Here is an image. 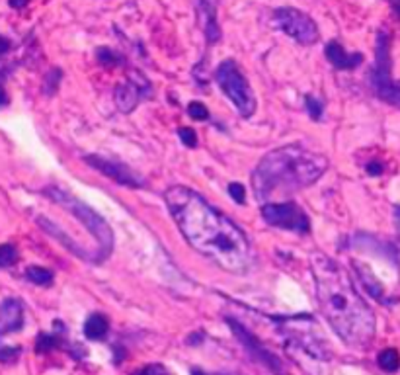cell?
I'll return each mask as SVG.
<instances>
[{
    "mask_svg": "<svg viewBox=\"0 0 400 375\" xmlns=\"http://www.w3.org/2000/svg\"><path fill=\"white\" fill-rule=\"evenodd\" d=\"M164 199L182 234L197 252L227 272L245 274L250 270L254 262L250 241L225 213L184 186L170 188Z\"/></svg>",
    "mask_w": 400,
    "mask_h": 375,
    "instance_id": "cell-1",
    "label": "cell"
},
{
    "mask_svg": "<svg viewBox=\"0 0 400 375\" xmlns=\"http://www.w3.org/2000/svg\"><path fill=\"white\" fill-rule=\"evenodd\" d=\"M310 268L316 280V299L326 321L348 346L365 348L375 337V315L358 293L348 272L324 254H314Z\"/></svg>",
    "mask_w": 400,
    "mask_h": 375,
    "instance_id": "cell-2",
    "label": "cell"
},
{
    "mask_svg": "<svg viewBox=\"0 0 400 375\" xmlns=\"http://www.w3.org/2000/svg\"><path fill=\"white\" fill-rule=\"evenodd\" d=\"M328 169L326 156L307 151L301 145L275 149L260 160L252 174V188L260 204H268L275 194L287 195L318 180Z\"/></svg>",
    "mask_w": 400,
    "mask_h": 375,
    "instance_id": "cell-3",
    "label": "cell"
},
{
    "mask_svg": "<svg viewBox=\"0 0 400 375\" xmlns=\"http://www.w3.org/2000/svg\"><path fill=\"white\" fill-rule=\"evenodd\" d=\"M45 194L51 197L53 202H57L59 206H63L65 209H68L75 217H77L92 234L94 239L98 241V256H96V262H102L105 256H110L112 248H114V233L110 229V225L86 204L75 199L71 194L63 192L61 188H47Z\"/></svg>",
    "mask_w": 400,
    "mask_h": 375,
    "instance_id": "cell-4",
    "label": "cell"
},
{
    "mask_svg": "<svg viewBox=\"0 0 400 375\" xmlns=\"http://www.w3.org/2000/svg\"><path fill=\"white\" fill-rule=\"evenodd\" d=\"M369 82L375 94L392 104L400 106V84L392 78V59H390V36L387 32L377 34V43H375V65L369 73Z\"/></svg>",
    "mask_w": 400,
    "mask_h": 375,
    "instance_id": "cell-5",
    "label": "cell"
},
{
    "mask_svg": "<svg viewBox=\"0 0 400 375\" xmlns=\"http://www.w3.org/2000/svg\"><path fill=\"white\" fill-rule=\"evenodd\" d=\"M217 82L221 90L227 94V98L236 106L238 114L242 117H250L256 112V98L254 92L250 88L248 80L238 69L236 61L227 59L223 61L217 69Z\"/></svg>",
    "mask_w": 400,
    "mask_h": 375,
    "instance_id": "cell-6",
    "label": "cell"
},
{
    "mask_svg": "<svg viewBox=\"0 0 400 375\" xmlns=\"http://www.w3.org/2000/svg\"><path fill=\"white\" fill-rule=\"evenodd\" d=\"M273 20L284 34L299 41L301 45H312L321 38L314 20L297 8H279L273 14Z\"/></svg>",
    "mask_w": 400,
    "mask_h": 375,
    "instance_id": "cell-7",
    "label": "cell"
},
{
    "mask_svg": "<svg viewBox=\"0 0 400 375\" xmlns=\"http://www.w3.org/2000/svg\"><path fill=\"white\" fill-rule=\"evenodd\" d=\"M262 217L271 227H279L301 234H307L310 231L307 213L295 204H266L262 206Z\"/></svg>",
    "mask_w": 400,
    "mask_h": 375,
    "instance_id": "cell-8",
    "label": "cell"
},
{
    "mask_svg": "<svg viewBox=\"0 0 400 375\" xmlns=\"http://www.w3.org/2000/svg\"><path fill=\"white\" fill-rule=\"evenodd\" d=\"M151 90H153V86L142 73L129 71L127 80L121 82L116 88V104L119 112H125V114L133 112L137 108V104L151 96Z\"/></svg>",
    "mask_w": 400,
    "mask_h": 375,
    "instance_id": "cell-9",
    "label": "cell"
},
{
    "mask_svg": "<svg viewBox=\"0 0 400 375\" xmlns=\"http://www.w3.org/2000/svg\"><path fill=\"white\" fill-rule=\"evenodd\" d=\"M84 160L90 165L92 169L100 170L102 174L110 176V178H114V180H116L117 184H121V186H127V188H139V186L145 184L141 176H137L133 170L127 169V167H125V165H121V162H117V160H110V158H103V156H98V155L84 156Z\"/></svg>",
    "mask_w": 400,
    "mask_h": 375,
    "instance_id": "cell-10",
    "label": "cell"
},
{
    "mask_svg": "<svg viewBox=\"0 0 400 375\" xmlns=\"http://www.w3.org/2000/svg\"><path fill=\"white\" fill-rule=\"evenodd\" d=\"M227 323L231 324V330H233L234 335H236V337L245 342L246 348L250 350V352H252V354L258 358L260 362L266 363V365H268V367H270L271 372H273L275 375H287L285 374L282 362L277 360V356H275V354H271L270 350L264 348V346L260 344V340H256V338L252 337V335L246 330L245 326H242V324H238L236 321H233V319H227Z\"/></svg>",
    "mask_w": 400,
    "mask_h": 375,
    "instance_id": "cell-11",
    "label": "cell"
},
{
    "mask_svg": "<svg viewBox=\"0 0 400 375\" xmlns=\"http://www.w3.org/2000/svg\"><path fill=\"white\" fill-rule=\"evenodd\" d=\"M24 326V305L18 299L8 298L0 303V338L18 332Z\"/></svg>",
    "mask_w": 400,
    "mask_h": 375,
    "instance_id": "cell-12",
    "label": "cell"
},
{
    "mask_svg": "<svg viewBox=\"0 0 400 375\" xmlns=\"http://www.w3.org/2000/svg\"><path fill=\"white\" fill-rule=\"evenodd\" d=\"M326 59L336 66V69H342V71H349V69H355V66L362 65L363 55L362 53H348L344 49L342 43L338 41H330L326 45Z\"/></svg>",
    "mask_w": 400,
    "mask_h": 375,
    "instance_id": "cell-13",
    "label": "cell"
},
{
    "mask_svg": "<svg viewBox=\"0 0 400 375\" xmlns=\"http://www.w3.org/2000/svg\"><path fill=\"white\" fill-rule=\"evenodd\" d=\"M199 14L203 18V34L209 43H215L221 39V27L217 22V4L215 0H197Z\"/></svg>",
    "mask_w": 400,
    "mask_h": 375,
    "instance_id": "cell-14",
    "label": "cell"
},
{
    "mask_svg": "<svg viewBox=\"0 0 400 375\" xmlns=\"http://www.w3.org/2000/svg\"><path fill=\"white\" fill-rule=\"evenodd\" d=\"M38 223H39V227H41V229H43L45 233H49L53 237V239H57L59 243H63V245H65L66 248H68V250L73 252V254H78L80 258L90 260V256H88V254L84 252V248H80V246H78L77 243H73V241H71V239H68V237H66V234L63 233V231H61V229H59V227H57L55 223H51V221L47 219V217H38Z\"/></svg>",
    "mask_w": 400,
    "mask_h": 375,
    "instance_id": "cell-15",
    "label": "cell"
},
{
    "mask_svg": "<svg viewBox=\"0 0 400 375\" xmlns=\"http://www.w3.org/2000/svg\"><path fill=\"white\" fill-rule=\"evenodd\" d=\"M355 272H358V276H360L362 284L365 285V289H367V291H369L377 301L385 303V291H383V285H381V282L375 278L373 272H371L365 264H355Z\"/></svg>",
    "mask_w": 400,
    "mask_h": 375,
    "instance_id": "cell-16",
    "label": "cell"
},
{
    "mask_svg": "<svg viewBox=\"0 0 400 375\" xmlns=\"http://www.w3.org/2000/svg\"><path fill=\"white\" fill-rule=\"evenodd\" d=\"M110 323L102 313H92L84 323V335L88 340H102L108 335Z\"/></svg>",
    "mask_w": 400,
    "mask_h": 375,
    "instance_id": "cell-17",
    "label": "cell"
},
{
    "mask_svg": "<svg viewBox=\"0 0 400 375\" xmlns=\"http://www.w3.org/2000/svg\"><path fill=\"white\" fill-rule=\"evenodd\" d=\"M377 363L383 372L387 374H395L400 370V354L395 348L383 350L379 356H377Z\"/></svg>",
    "mask_w": 400,
    "mask_h": 375,
    "instance_id": "cell-18",
    "label": "cell"
},
{
    "mask_svg": "<svg viewBox=\"0 0 400 375\" xmlns=\"http://www.w3.org/2000/svg\"><path fill=\"white\" fill-rule=\"evenodd\" d=\"M26 278L36 285H51L53 272L47 268H41V266H29L26 270Z\"/></svg>",
    "mask_w": 400,
    "mask_h": 375,
    "instance_id": "cell-19",
    "label": "cell"
},
{
    "mask_svg": "<svg viewBox=\"0 0 400 375\" xmlns=\"http://www.w3.org/2000/svg\"><path fill=\"white\" fill-rule=\"evenodd\" d=\"M61 346V338L57 335H39L36 340V352L38 354H45V352H51V350L59 348Z\"/></svg>",
    "mask_w": 400,
    "mask_h": 375,
    "instance_id": "cell-20",
    "label": "cell"
},
{
    "mask_svg": "<svg viewBox=\"0 0 400 375\" xmlns=\"http://www.w3.org/2000/svg\"><path fill=\"white\" fill-rule=\"evenodd\" d=\"M96 57H98V61L105 66H114L119 65L123 59H121V55L116 51H112L110 47H100L98 51H96Z\"/></svg>",
    "mask_w": 400,
    "mask_h": 375,
    "instance_id": "cell-21",
    "label": "cell"
},
{
    "mask_svg": "<svg viewBox=\"0 0 400 375\" xmlns=\"http://www.w3.org/2000/svg\"><path fill=\"white\" fill-rule=\"evenodd\" d=\"M18 260V250L14 245H0V268H8Z\"/></svg>",
    "mask_w": 400,
    "mask_h": 375,
    "instance_id": "cell-22",
    "label": "cell"
},
{
    "mask_svg": "<svg viewBox=\"0 0 400 375\" xmlns=\"http://www.w3.org/2000/svg\"><path fill=\"white\" fill-rule=\"evenodd\" d=\"M305 104H307V110H309L310 117L321 119V116H323V110H324L323 102H321V100H316L314 96H307V98H305Z\"/></svg>",
    "mask_w": 400,
    "mask_h": 375,
    "instance_id": "cell-23",
    "label": "cell"
},
{
    "mask_svg": "<svg viewBox=\"0 0 400 375\" xmlns=\"http://www.w3.org/2000/svg\"><path fill=\"white\" fill-rule=\"evenodd\" d=\"M188 114L192 119H197V121H201V119H207L209 117V112H207V108L201 102H192L188 106Z\"/></svg>",
    "mask_w": 400,
    "mask_h": 375,
    "instance_id": "cell-24",
    "label": "cell"
},
{
    "mask_svg": "<svg viewBox=\"0 0 400 375\" xmlns=\"http://www.w3.org/2000/svg\"><path fill=\"white\" fill-rule=\"evenodd\" d=\"M20 354H22V350H20V348H10V346H2V348H0V363L16 362Z\"/></svg>",
    "mask_w": 400,
    "mask_h": 375,
    "instance_id": "cell-25",
    "label": "cell"
},
{
    "mask_svg": "<svg viewBox=\"0 0 400 375\" xmlns=\"http://www.w3.org/2000/svg\"><path fill=\"white\" fill-rule=\"evenodd\" d=\"M178 135H180L184 145H188V147H195L197 145V135H195V131L192 128H180Z\"/></svg>",
    "mask_w": 400,
    "mask_h": 375,
    "instance_id": "cell-26",
    "label": "cell"
},
{
    "mask_svg": "<svg viewBox=\"0 0 400 375\" xmlns=\"http://www.w3.org/2000/svg\"><path fill=\"white\" fill-rule=\"evenodd\" d=\"M229 194H231V197H233L236 204H245V195H246V190L242 184H231L229 186Z\"/></svg>",
    "mask_w": 400,
    "mask_h": 375,
    "instance_id": "cell-27",
    "label": "cell"
},
{
    "mask_svg": "<svg viewBox=\"0 0 400 375\" xmlns=\"http://www.w3.org/2000/svg\"><path fill=\"white\" fill-rule=\"evenodd\" d=\"M142 375H170V374H168V370L164 365H160V363H151V365H147V367L142 370Z\"/></svg>",
    "mask_w": 400,
    "mask_h": 375,
    "instance_id": "cell-28",
    "label": "cell"
},
{
    "mask_svg": "<svg viewBox=\"0 0 400 375\" xmlns=\"http://www.w3.org/2000/svg\"><path fill=\"white\" fill-rule=\"evenodd\" d=\"M367 172H369L371 176H379V174L383 172V165H381V162H377V160H373V162H369V165H367Z\"/></svg>",
    "mask_w": 400,
    "mask_h": 375,
    "instance_id": "cell-29",
    "label": "cell"
},
{
    "mask_svg": "<svg viewBox=\"0 0 400 375\" xmlns=\"http://www.w3.org/2000/svg\"><path fill=\"white\" fill-rule=\"evenodd\" d=\"M10 47H12V43H10V39H6L4 36H0V59L6 55V53L10 51Z\"/></svg>",
    "mask_w": 400,
    "mask_h": 375,
    "instance_id": "cell-30",
    "label": "cell"
},
{
    "mask_svg": "<svg viewBox=\"0 0 400 375\" xmlns=\"http://www.w3.org/2000/svg\"><path fill=\"white\" fill-rule=\"evenodd\" d=\"M29 0H8V4L12 6V8H16V10H20V8H24Z\"/></svg>",
    "mask_w": 400,
    "mask_h": 375,
    "instance_id": "cell-31",
    "label": "cell"
},
{
    "mask_svg": "<svg viewBox=\"0 0 400 375\" xmlns=\"http://www.w3.org/2000/svg\"><path fill=\"white\" fill-rule=\"evenodd\" d=\"M388 4H390V8H392V12L397 14L400 18V0H387Z\"/></svg>",
    "mask_w": 400,
    "mask_h": 375,
    "instance_id": "cell-32",
    "label": "cell"
},
{
    "mask_svg": "<svg viewBox=\"0 0 400 375\" xmlns=\"http://www.w3.org/2000/svg\"><path fill=\"white\" fill-rule=\"evenodd\" d=\"M6 104H8V96H6V90L2 88V84H0V108L6 106Z\"/></svg>",
    "mask_w": 400,
    "mask_h": 375,
    "instance_id": "cell-33",
    "label": "cell"
},
{
    "mask_svg": "<svg viewBox=\"0 0 400 375\" xmlns=\"http://www.w3.org/2000/svg\"><path fill=\"white\" fill-rule=\"evenodd\" d=\"M192 375H209V374H205V372H203V370H199V367H194V370H192Z\"/></svg>",
    "mask_w": 400,
    "mask_h": 375,
    "instance_id": "cell-34",
    "label": "cell"
},
{
    "mask_svg": "<svg viewBox=\"0 0 400 375\" xmlns=\"http://www.w3.org/2000/svg\"><path fill=\"white\" fill-rule=\"evenodd\" d=\"M131 375H142V372H135V374H131Z\"/></svg>",
    "mask_w": 400,
    "mask_h": 375,
    "instance_id": "cell-35",
    "label": "cell"
}]
</instances>
